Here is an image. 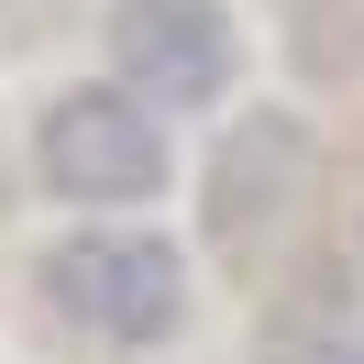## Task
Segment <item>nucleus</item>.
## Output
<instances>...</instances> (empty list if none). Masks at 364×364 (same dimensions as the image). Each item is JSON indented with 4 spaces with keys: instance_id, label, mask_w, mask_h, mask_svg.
Here are the masks:
<instances>
[{
    "instance_id": "1",
    "label": "nucleus",
    "mask_w": 364,
    "mask_h": 364,
    "mask_svg": "<svg viewBox=\"0 0 364 364\" xmlns=\"http://www.w3.org/2000/svg\"><path fill=\"white\" fill-rule=\"evenodd\" d=\"M45 298L100 342H166L188 320V276L155 232H77L45 254Z\"/></svg>"
},
{
    "instance_id": "2",
    "label": "nucleus",
    "mask_w": 364,
    "mask_h": 364,
    "mask_svg": "<svg viewBox=\"0 0 364 364\" xmlns=\"http://www.w3.org/2000/svg\"><path fill=\"white\" fill-rule=\"evenodd\" d=\"M45 188L89 210H133L166 188V133L133 89H67L45 111Z\"/></svg>"
},
{
    "instance_id": "3",
    "label": "nucleus",
    "mask_w": 364,
    "mask_h": 364,
    "mask_svg": "<svg viewBox=\"0 0 364 364\" xmlns=\"http://www.w3.org/2000/svg\"><path fill=\"white\" fill-rule=\"evenodd\" d=\"M111 55H122V89L166 100V111H199V100L232 89V23H221V0H122L111 11Z\"/></svg>"
},
{
    "instance_id": "4",
    "label": "nucleus",
    "mask_w": 364,
    "mask_h": 364,
    "mask_svg": "<svg viewBox=\"0 0 364 364\" xmlns=\"http://www.w3.org/2000/svg\"><path fill=\"white\" fill-rule=\"evenodd\" d=\"M298 166H309L298 122H254V133H232L221 188H210V232H232V243H243L254 221H276V210H287V188H298Z\"/></svg>"
},
{
    "instance_id": "5",
    "label": "nucleus",
    "mask_w": 364,
    "mask_h": 364,
    "mask_svg": "<svg viewBox=\"0 0 364 364\" xmlns=\"http://www.w3.org/2000/svg\"><path fill=\"white\" fill-rule=\"evenodd\" d=\"M276 364H364V331H309V342H287Z\"/></svg>"
}]
</instances>
